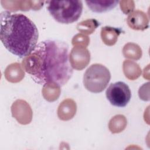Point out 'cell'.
<instances>
[{"mask_svg": "<svg viewBox=\"0 0 150 150\" xmlns=\"http://www.w3.org/2000/svg\"><path fill=\"white\" fill-rule=\"evenodd\" d=\"M22 64L36 83L43 85L60 87L67 83L73 73L69 59V45L59 40L40 42L24 57Z\"/></svg>", "mask_w": 150, "mask_h": 150, "instance_id": "6da1fadb", "label": "cell"}, {"mask_svg": "<svg viewBox=\"0 0 150 150\" xmlns=\"http://www.w3.org/2000/svg\"><path fill=\"white\" fill-rule=\"evenodd\" d=\"M38 30L35 24L22 13L3 11L0 14V39L11 53L25 57L38 45Z\"/></svg>", "mask_w": 150, "mask_h": 150, "instance_id": "7a4b0ae2", "label": "cell"}, {"mask_svg": "<svg viewBox=\"0 0 150 150\" xmlns=\"http://www.w3.org/2000/svg\"><path fill=\"white\" fill-rule=\"evenodd\" d=\"M47 10L57 22L69 24L77 21L83 11L81 1H47Z\"/></svg>", "mask_w": 150, "mask_h": 150, "instance_id": "3957f363", "label": "cell"}, {"mask_svg": "<svg viewBox=\"0 0 150 150\" xmlns=\"http://www.w3.org/2000/svg\"><path fill=\"white\" fill-rule=\"evenodd\" d=\"M110 79L109 70L103 64L96 63L86 70L83 76V84L88 91L98 93L106 88Z\"/></svg>", "mask_w": 150, "mask_h": 150, "instance_id": "277c9868", "label": "cell"}, {"mask_svg": "<svg viewBox=\"0 0 150 150\" xmlns=\"http://www.w3.org/2000/svg\"><path fill=\"white\" fill-rule=\"evenodd\" d=\"M107 100L114 106L125 107L131 100V91L128 86L122 81L111 83L106 90Z\"/></svg>", "mask_w": 150, "mask_h": 150, "instance_id": "5b68a950", "label": "cell"}, {"mask_svg": "<svg viewBox=\"0 0 150 150\" xmlns=\"http://www.w3.org/2000/svg\"><path fill=\"white\" fill-rule=\"evenodd\" d=\"M12 116L22 124H29L32 117V111L27 102L22 100L15 101L11 107Z\"/></svg>", "mask_w": 150, "mask_h": 150, "instance_id": "8992f818", "label": "cell"}, {"mask_svg": "<svg viewBox=\"0 0 150 150\" xmlns=\"http://www.w3.org/2000/svg\"><path fill=\"white\" fill-rule=\"evenodd\" d=\"M70 62L73 68L82 70L90 62V54L88 50L83 47H74L69 56Z\"/></svg>", "mask_w": 150, "mask_h": 150, "instance_id": "52a82bcc", "label": "cell"}, {"mask_svg": "<svg viewBox=\"0 0 150 150\" xmlns=\"http://www.w3.org/2000/svg\"><path fill=\"white\" fill-rule=\"evenodd\" d=\"M128 26L135 30H144L148 28L149 21L144 12L137 10L129 13L127 18Z\"/></svg>", "mask_w": 150, "mask_h": 150, "instance_id": "ba28073f", "label": "cell"}, {"mask_svg": "<svg viewBox=\"0 0 150 150\" xmlns=\"http://www.w3.org/2000/svg\"><path fill=\"white\" fill-rule=\"evenodd\" d=\"M76 112V103L71 99L63 100L59 105L57 114L59 118L64 121L72 118Z\"/></svg>", "mask_w": 150, "mask_h": 150, "instance_id": "9c48e42d", "label": "cell"}, {"mask_svg": "<svg viewBox=\"0 0 150 150\" xmlns=\"http://www.w3.org/2000/svg\"><path fill=\"white\" fill-rule=\"evenodd\" d=\"M119 2L118 1H86L88 8L93 12L102 13L114 9Z\"/></svg>", "mask_w": 150, "mask_h": 150, "instance_id": "30bf717a", "label": "cell"}, {"mask_svg": "<svg viewBox=\"0 0 150 150\" xmlns=\"http://www.w3.org/2000/svg\"><path fill=\"white\" fill-rule=\"evenodd\" d=\"M5 77L8 81L17 83L24 77V71L19 63H15L9 65L5 69Z\"/></svg>", "mask_w": 150, "mask_h": 150, "instance_id": "8fae6325", "label": "cell"}, {"mask_svg": "<svg viewBox=\"0 0 150 150\" xmlns=\"http://www.w3.org/2000/svg\"><path fill=\"white\" fill-rule=\"evenodd\" d=\"M121 30L118 28L105 26L101 30V37L103 42L108 46L114 45L120 34Z\"/></svg>", "mask_w": 150, "mask_h": 150, "instance_id": "7c38bea8", "label": "cell"}, {"mask_svg": "<svg viewBox=\"0 0 150 150\" xmlns=\"http://www.w3.org/2000/svg\"><path fill=\"white\" fill-rule=\"evenodd\" d=\"M123 70L125 76L132 80L139 77L141 74V69L138 64L129 60L124 62Z\"/></svg>", "mask_w": 150, "mask_h": 150, "instance_id": "4fadbf2b", "label": "cell"}, {"mask_svg": "<svg viewBox=\"0 0 150 150\" xmlns=\"http://www.w3.org/2000/svg\"><path fill=\"white\" fill-rule=\"evenodd\" d=\"M123 54L125 57L138 60L141 57L142 50L138 45L132 43H128L123 48Z\"/></svg>", "mask_w": 150, "mask_h": 150, "instance_id": "5bb4252c", "label": "cell"}, {"mask_svg": "<svg viewBox=\"0 0 150 150\" xmlns=\"http://www.w3.org/2000/svg\"><path fill=\"white\" fill-rule=\"evenodd\" d=\"M127 125V120L122 115H117L110 121L109 129L112 133L120 132Z\"/></svg>", "mask_w": 150, "mask_h": 150, "instance_id": "9a60e30c", "label": "cell"}, {"mask_svg": "<svg viewBox=\"0 0 150 150\" xmlns=\"http://www.w3.org/2000/svg\"><path fill=\"white\" fill-rule=\"evenodd\" d=\"M1 4L4 8L12 11L29 10L28 1H2Z\"/></svg>", "mask_w": 150, "mask_h": 150, "instance_id": "2e32d148", "label": "cell"}, {"mask_svg": "<svg viewBox=\"0 0 150 150\" xmlns=\"http://www.w3.org/2000/svg\"><path fill=\"white\" fill-rule=\"evenodd\" d=\"M42 93L44 98L49 101H53L57 99L60 93L59 87L51 85L45 84L42 90Z\"/></svg>", "mask_w": 150, "mask_h": 150, "instance_id": "e0dca14e", "label": "cell"}, {"mask_svg": "<svg viewBox=\"0 0 150 150\" xmlns=\"http://www.w3.org/2000/svg\"><path fill=\"white\" fill-rule=\"evenodd\" d=\"M99 25L98 22L95 19H88L79 23L77 26V29L83 33L91 34Z\"/></svg>", "mask_w": 150, "mask_h": 150, "instance_id": "ac0fdd59", "label": "cell"}, {"mask_svg": "<svg viewBox=\"0 0 150 150\" xmlns=\"http://www.w3.org/2000/svg\"><path fill=\"white\" fill-rule=\"evenodd\" d=\"M90 39L88 37L82 34H77L74 36L72 40V44L74 46H76L80 44L83 47H86L88 45Z\"/></svg>", "mask_w": 150, "mask_h": 150, "instance_id": "d6986e66", "label": "cell"}, {"mask_svg": "<svg viewBox=\"0 0 150 150\" xmlns=\"http://www.w3.org/2000/svg\"><path fill=\"white\" fill-rule=\"evenodd\" d=\"M119 2L121 11L125 14L131 13L134 9L135 4L133 1H121Z\"/></svg>", "mask_w": 150, "mask_h": 150, "instance_id": "ffe728a7", "label": "cell"}]
</instances>
